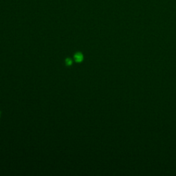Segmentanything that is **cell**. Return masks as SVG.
<instances>
[{"label":"cell","mask_w":176,"mask_h":176,"mask_svg":"<svg viewBox=\"0 0 176 176\" xmlns=\"http://www.w3.org/2000/svg\"><path fill=\"white\" fill-rule=\"evenodd\" d=\"M74 59L77 62H81L83 59V56L81 52H77L74 55Z\"/></svg>","instance_id":"obj_1"},{"label":"cell","mask_w":176,"mask_h":176,"mask_svg":"<svg viewBox=\"0 0 176 176\" xmlns=\"http://www.w3.org/2000/svg\"><path fill=\"white\" fill-rule=\"evenodd\" d=\"M66 64L67 66H70L72 65V59H69V58H68V59H66Z\"/></svg>","instance_id":"obj_2"},{"label":"cell","mask_w":176,"mask_h":176,"mask_svg":"<svg viewBox=\"0 0 176 176\" xmlns=\"http://www.w3.org/2000/svg\"><path fill=\"white\" fill-rule=\"evenodd\" d=\"M0 116H1V112H0Z\"/></svg>","instance_id":"obj_3"}]
</instances>
